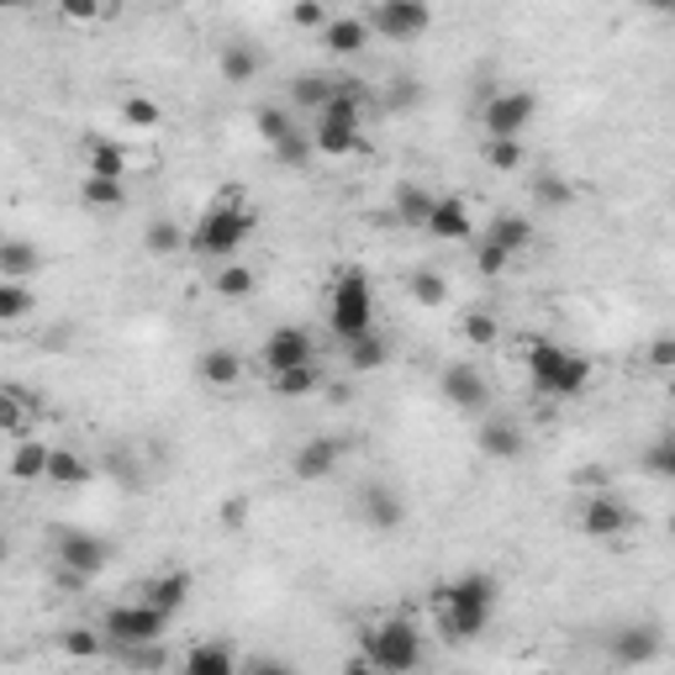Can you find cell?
<instances>
[{
  "label": "cell",
  "instance_id": "681fc988",
  "mask_svg": "<svg viewBox=\"0 0 675 675\" xmlns=\"http://www.w3.org/2000/svg\"><path fill=\"white\" fill-rule=\"evenodd\" d=\"M243 675H296L285 659H275V654H254L248 665H243Z\"/></svg>",
  "mask_w": 675,
  "mask_h": 675
},
{
  "label": "cell",
  "instance_id": "277c9868",
  "mask_svg": "<svg viewBox=\"0 0 675 675\" xmlns=\"http://www.w3.org/2000/svg\"><path fill=\"white\" fill-rule=\"evenodd\" d=\"M327 327H333L338 344H354V338L375 333V290L359 264L338 269L333 285H327Z\"/></svg>",
  "mask_w": 675,
  "mask_h": 675
},
{
  "label": "cell",
  "instance_id": "9f6ffc18",
  "mask_svg": "<svg viewBox=\"0 0 675 675\" xmlns=\"http://www.w3.org/2000/svg\"><path fill=\"white\" fill-rule=\"evenodd\" d=\"M665 391H671V401H675V375H671V386H665Z\"/></svg>",
  "mask_w": 675,
  "mask_h": 675
},
{
  "label": "cell",
  "instance_id": "3957f363",
  "mask_svg": "<svg viewBox=\"0 0 675 675\" xmlns=\"http://www.w3.org/2000/svg\"><path fill=\"white\" fill-rule=\"evenodd\" d=\"M359 654L380 675H412L422 665V628L412 617H380L359 628Z\"/></svg>",
  "mask_w": 675,
  "mask_h": 675
},
{
  "label": "cell",
  "instance_id": "44dd1931",
  "mask_svg": "<svg viewBox=\"0 0 675 675\" xmlns=\"http://www.w3.org/2000/svg\"><path fill=\"white\" fill-rule=\"evenodd\" d=\"M428 238H438V243H470V238H475L464 201H459V196H438V212H433V222H428Z\"/></svg>",
  "mask_w": 675,
  "mask_h": 675
},
{
  "label": "cell",
  "instance_id": "e0dca14e",
  "mask_svg": "<svg viewBox=\"0 0 675 675\" xmlns=\"http://www.w3.org/2000/svg\"><path fill=\"white\" fill-rule=\"evenodd\" d=\"M191 586H196L191 570H158L153 581H143V596H137V602H149V607H158L164 617H175V612L191 602Z\"/></svg>",
  "mask_w": 675,
  "mask_h": 675
},
{
  "label": "cell",
  "instance_id": "7c38bea8",
  "mask_svg": "<svg viewBox=\"0 0 675 675\" xmlns=\"http://www.w3.org/2000/svg\"><path fill=\"white\" fill-rule=\"evenodd\" d=\"M311 354H317V344H311L306 327H275V333L264 338L259 359H264V370L269 375H285V370H306Z\"/></svg>",
  "mask_w": 675,
  "mask_h": 675
},
{
  "label": "cell",
  "instance_id": "7dc6e473",
  "mask_svg": "<svg viewBox=\"0 0 675 675\" xmlns=\"http://www.w3.org/2000/svg\"><path fill=\"white\" fill-rule=\"evenodd\" d=\"M507 264H512V259H507L501 248H491V243H485V238L475 243V269H480V275H485V280H497V275H501V269H507Z\"/></svg>",
  "mask_w": 675,
  "mask_h": 675
},
{
  "label": "cell",
  "instance_id": "8fae6325",
  "mask_svg": "<svg viewBox=\"0 0 675 675\" xmlns=\"http://www.w3.org/2000/svg\"><path fill=\"white\" fill-rule=\"evenodd\" d=\"M365 22H370V32H380V38L407 43V38H422V32L433 27V11H428L422 0H380Z\"/></svg>",
  "mask_w": 675,
  "mask_h": 675
},
{
  "label": "cell",
  "instance_id": "d6a6232c",
  "mask_svg": "<svg viewBox=\"0 0 675 675\" xmlns=\"http://www.w3.org/2000/svg\"><path fill=\"white\" fill-rule=\"evenodd\" d=\"M90 459L74 454V449H53V459H48V480L53 485H90Z\"/></svg>",
  "mask_w": 675,
  "mask_h": 675
},
{
  "label": "cell",
  "instance_id": "ffe728a7",
  "mask_svg": "<svg viewBox=\"0 0 675 675\" xmlns=\"http://www.w3.org/2000/svg\"><path fill=\"white\" fill-rule=\"evenodd\" d=\"M485 243L501 248L507 259H518V254H528V243H533V222H528L523 212H501V217H491V227H485Z\"/></svg>",
  "mask_w": 675,
  "mask_h": 675
},
{
  "label": "cell",
  "instance_id": "52a82bcc",
  "mask_svg": "<svg viewBox=\"0 0 675 675\" xmlns=\"http://www.w3.org/2000/svg\"><path fill=\"white\" fill-rule=\"evenodd\" d=\"M170 628V617L149 602H116V607L101 617V633H106V644L116 650H137V644H158Z\"/></svg>",
  "mask_w": 675,
  "mask_h": 675
},
{
  "label": "cell",
  "instance_id": "cb8c5ba5",
  "mask_svg": "<svg viewBox=\"0 0 675 675\" xmlns=\"http://www.w3.org/2000/svg\"><path fill=\"white\" fill-rule=\"evenodd\" d=\"M338 95H344V80H333V74H301V80L290 85V106L317 116V111H327Z\"/></svg>",
  "mask_w": 675,
  "mask_h": 675
},
{
  "label": "cell",
  "instance_id": "bcb514c9",
  "mask_svg": "<svg viewBox=\"0 0 675 675\" xmlns=\"http://www.w3.org/2000/svg\"><path fill=\"white\" fill-rule=\"evenodd\" d=\"M122 665H127V671H164V650H158V644H137V650H122Z\"/></svg>",
  "mask_w": 675,
  "mask_h": 675
},
{
  "label": "cell",
  "instance_id": "9c48e42d",
  "mask_svg": "<svg viewBox=\"0 0 675 675\" xmlns=\"http://www.w3.org/2000/svg\"><path fill=\"white\" fill-rule=\"evenodd\" d=\"M53 554H59V570L74 575V581H85V586L111 565L106 539H95V533H85V528H64V533H53Z\"/></svg>",
  "mask_w": 675,
  "mask_h": 675
},
{
  "label": "cell",
  "instance_id": "484cf974",
  "mask_svg": "<svg viewBox=\"0 0 675 675\" xmlns=\"http://www.w3.org/2000/svg\"><path fill=\"white\" fill-rule=\"evenodd\" d=\"M175 675H243V665L233 659L227 644H196V650L185 654V665Z\"/></svg>",
  "mask_w": 675,
  "mask_h": 675
},
{
  "label": "cell",
  "instance_id": "11a10c76",
  "mask_svg": "<svg viewBox=\"0 0 675 675\" xmlns=\"http://www.w3.org/2000/svg\"><path fill=\"white\" fill-rule=\"evenodd\" d=\"M64 17H69V22H95V17H101V6H64Z\"/></svg>",
  "mask_w": 675,
  "mask_h": 675
},
{
  "label": "cell",
  "instance_id": "8992f818",
  "mask_svg": "<svg viewBox=\"0 0 675 675\" xmlns=\"http://www.w3.org/2000/svg\"><path fill=\"white\" fill-rule=\"evenodd\" d=\"M311 149L323 158H349V153L365 149V90H359V80H344V95L327 111H317Z\"/></svg>",
  "mask_w": 675,
  "mask_h": 675
},
{
  "label": "cell",
  "instance_id": "6da1fadb",
  "mask_svg": "<svg viewBox=\"0 0 675 675\" xmlns=\"http://www.w3.org/2000/svg\"><path fill=\"white\" fill-rule=\"evenodd\" d=\"M497 602H501V586L497 575H485V570H470V575H454V581H443L433 591V607H438V628L449 633V638H480V633L491 628V617H497Z\"/></svg>",
  "mask_w": 675,
  "mask_h": 675
},
{
  "label": "cell",
  "instance_id": "30bf717a",
  "mask_svg": "<svg viewBox=\"0 0 675 675\" xmlns=\"http://www.w3.org/2000/svg\"><path fill=\"white\" fill-rule=\"evenodd\" d=\"M438 391H443V401H449L454 412L491 417V386H485V375H480L475 365H464V359L443 365V375H438Z\"/></svg>",
  "mask_w": 675,
  "mask_h": 675
},
{
  "label": "cell",
  "instance_id": "d6986e66",
  "mask_svg": "<svg viewBox=\"0 0 675 675\" xmlns=\"http://www.w3.org/2000/svg\"><path fill=\"white\" fill-rule=\"evenodd\" d=\"M359 512H365V523H370L375 533H396V528L407 523V507H401V497H396L391 485H370V491L359 497Z\"/></svg>",
  "mask_w": 675,
  "mask_h": 675
},
{
  "label": "cell",
  "instance_id": "f35d334b",
  "mask_svg": "<svg viewBox=\"0 0 675 675\" xmlns=\"http://www.w3.org/2000/svg\"><path fill=\"white\" fill-rule=\"evenodd\" d=\"M533 201L549 206V212H565L570 201H575V191H570V180H560V175H539L533 180Z\"/></svg>",
  "mask_w": 675,
  "mask_h": 675
},
{
  "label": "cell",
  "instance_id": "83f0119b",
  "mask_svg": "<svg viewBox=\"0 0 675 675\" xmlns=\"http://www.w3.org/2000/svg\"><path fill=\"white\" fill-rule=\"evenodd\" d=\"M48 459H53V449L43 438H22L11 449V480H48Z\"/></svg>",
  "mask_w": 675,
  "mask_h": 675
},
{
  "label": "cell",
  "instance_id": "d590c367",
  "mask_svg": "<svg viewBox=\"0 0 675 675\" xmlns=\"http://www.w3.org/2000/svg\"><path fill=\"white\" fill-rule=\"evenodd\" d=\"M80 201L90 212H122L127 206V185H111V180H85L80 185Z\"/></svg>",
  "mask_w": 675,
  "mask_h": 675
},
{
  "label": "cell",
  "instance_id": "603a6c76",
  "mask_svg": "<svg viewBox=\"0 0 675 675\" xmlns=\"http://www.w3.org/2000/svg\"><path fill=\"white\" fill-rule=\"evenodd\" d=\"M217 69H222V80H227V85H254V80H259V69H264V53L254 43H222Z\"/></svg>",
  "mask_w": 675,
  "mask_h": 675
},
{
  "label": "cell",
  "instance_id": "d4e9b609",
  "mask_svg": "<svg viewBox=\"0 0 675 675\" xmlns=\"http://www.w3.org/2000/svg\"><path fill=\"white\" fill-rule=\"evenodd\" d=\"M323 43L338 53V59H354V53H365V43H370V22L365 17H333L323 32Z\"/></svg>",
  "mask_w": 675,
  "mask_h": 675
},
{
  "label": "cell",
  "instance_id": "4316f807",
  "mask_svg": "<svg viewBox=\"0 0 675 675\" xmlns=\"http://www.w3.org/2000/svg\"><path fill=\"white\" fill-rule=\"evenodd\" d=\"M196 375L206 380V386H217V391H227V386H238L243 380V359L233 349H206L196 359Z\"/></svg>",
  "mask_w": 675,
  "mask_h": 675
},
{
  "label": "cell",
  "instance_id": "e575fe53",
  "mask_svg": "<svg viewBox=\"0 0 675 675\" xmlns=\"http://www.w3.org/2000/svg\"><path fill=\"white\" fill-rule=\"evenodd\" d=\"M638 464H644V475H654V480H675V428L654 438Z\"/></svg>",
  "mask_w": 675,
  "mask_h": 675
},
{
  "label": "cell",
  "instance_id": "7a4b0ae2",
  "mask_svg": "<svg viewBox=\"0 0 675 675\" xmlns=\"http://www.w3.org/2000/svg\"><path fill=\"white\" fill-rule=\"evenodd\" d=\"M254 227H259V206L243 201L238 191H227V196L206 201V212L196 217V227H191V254L196 259L233 264V254L254 238Z\"/></svg>",
  "mask_w": 675,
  "mask_h": 675
},
{
  "label": "cell",
  "instance_id": "816d5d0a",
  "mask_svg": "<svg viewBox=\"0 0 675 675\" xmlns=\"http://www.w3.org/2000/svg\"><path fill=\"white\" fill-rule=\"evenodd\" d=\"M338 675H380V671H375L370 659H365V654L354 650V654H349V659H344V671H338Z\"/></svg>",
  "mask_w": 675,
  "mask_h": 675
},
{
  "label": "cell",
  "instance_id": "f5cc1de1",
  "mask_svg": "<svg viewBox=\"0 0 675 675\" xmlns=\"http://www.w3.org/2000/svg\"><path fill=\"white\" fill-rule=\"evenodd\" d=\"M412 101H417V85H412V80H396L391 106H412Z\"/></svg>",
  "mask_w": 675,
  "mask_h": 675
},
{
  "label": "cell",
  "instance_id": "c3c4849f",
  "mask_svg": "<svg viewBox=\"0 0 675 675\" xmlns=\"http://www.w3.org/2000/svg\"><path fill=\"white\" fill-rule=\"evenodd\" d=\"M650 365L654 370H665V375H675V333H659L650 344Z\"/></svg>",
  "mask_w": 675,
  "mask_h": 675
},
{
  "label": "cell",
  "instance_id": "5bb4252c",
  "mask_svg": "<svg viewBox=\"0 0 675 675\" xmlns=\"http://www.w3.org/2000/svg\"><path fill=\"white\" fill-rule=\"evenodd\" d=\"M349 454V438H338V433H317V438H306L301 449L290 454V475L296 480H327L333 470H338V459Z\"/></svg>",
  "mask_w": 675,
  "mask_h": 675
},
{
  "label": "cell",
  "instance_id": "2e32d148",
  "mask_svg": "<svg viewBox=\"0 0 675 675\" xmlns=\"http://www.w3.org/2000/svg\"><path fill=\"white\" fill-rule=\"evenodd\" d=\"M607 650L617 665H654L659 659V650H665V638H659V628L654 623H628V628H617L607 638Z\"/></svg>",
  "mask_w": 675,
  "mask_h": 675
},
{
  "label": "cell",
  "instance_id": "ab89813d",
  "mask_svg": "<svg viewBox=\"0 0 675 675\" xmlns=\"http://www.w3.org/2000/svg\"><path fill=\"white\" fill-rule=\"evenodd\" d=\"M459 333H464V338H470L475 349H491V344L501 338V323L491 317V311H464V323H459Z\"/></svg>",
  "mask_w": 675,
  "mask_h": 675
},
{
  "label": "cell",
  "instance_id": "b9f144b4",
  "mask_svg": "<svg viewBox=\"0 0 675 675\" xmlns=\"http://www.w3.org/2000/svg\"><path fill=\"white\" fill-rule=\"evenodd\" d=\"M269 391H275V396H311V391H317V365H306V370H285V375H269Z\"/></svg>",
  "mask_w": 675,
  "mask_h": 675
},
{
  "label": "cell",
  "instance_id": "60d3db41",
  "mask_svg": "<svg viewBox=\"0 0 675 675\" xmlns=\"http://www.w3.org/2000/svg\"><path fill=\"white\" fill-rule=\"evenodd\" d=\"M64 654H74V659H95V654L106 650V633L101 628H64Z\"/></svg>",
  "mask_w": 675,
  "mask_h": 675
},
{
  "label": "cell",
  "instance_id": "836d02e7",
  "mask_svg": "<svg viewBox=\"0 0 675 675\" xmlns=\"http://www.w3.org/2000/svg\"><path fill=\"white\" fill-rule=\"evenodd\" d=\"M254 285H259V280H254V269L233 259V264H222V269H217L212 290H217L222 301H243V296H254Z\"/></svg>",
  "mask_w": 675,
  "mask_h": 675
},
{
  "label": "cell",
  "instance_id": "8d00e7d4",
  "mask_svg": "<svg viewBox=\"0 0 675 675\" xmlns=\"http://www.w3.org/2000/svg\"><path fill=\"white\" fill-rule=\"evenodd\" d=\"M32 311V285L27 280H0V323L17 327Z\"/></svg>",
  "mask_w": 675,
  "mask_h": 675
},
{
  "label": "cell",
  "instance_id": "9a60e30c",
  "mask_svg": "<svg viewBox=\"0 0 675 675\" xmlns=\"http://www.w3.org/2000/svg\"><path fill=\"white\" fill-rule=\"evenodd\" d=\"M633 528V512L612 491H596V497L581 501V533L586 539H623Z\"/></svg>",
  "mask_w": 675,
  "mask_h": 675
},
{
  "label": "cell",
  "instance_id": "f907efd6",
  "mask_svg": "<svg viewBox=\"0 0 675 675\" xmlns=\"http://www.w3.org/2000/svg\"><path fill=\"white\" fill-rule=\"evenodd\" d=\"M306 153H311V143H301V132H296L290 143H280V149H275V158H280V164H296V170H301Z\"/></svg>",
  "mask_w": 675,
  "mask_h": 675
},
{
  "label": "cell",
  "instance_id": "db71d44e",
  "mask_svg": "<svg viewBox=\"0 0 675 675\" xmlns=\"http://www.w3.org/2000/svg\"><path fill=\"white\" fill-rule=\"evenodd\" d=\"M222 523H227V528H243V497H227V507H222Z\"/></svg>",
  "mask_w": 675,
  "mask_h": 675
},
{
  "label": "cell",
  "instance_id": "4fadbf2b",
  "mask_svg": "<svg viewBox=\"0 0 675 675\" xmlns=\"http://www.w3.org/2000/svg\"><path fill=\"white\" fill-rule=\"evenodd\" d=\"M475 449H480L485 459H491V464H518V459L528 454L523 422H512V417H480Z\"/></svg>",
  "mask_w": 675,
  "mask_h": 675
},
{
  "label": "cell",
  "instance_id": "f1b7e54d",
  "mask_svg": "<svg viewBox=\"0 0 675 675\" xmlns=\"http://www.w3.org/2000/svg\"><path fill=\"white\" fill-rule=\"evenodd\" d=\"M32 269H43V254L27 238H6L0 243V280H27Z\"/></svg>",
  "mask_w": 675,
  "mask_h": 675
},
{
  "label": "cell",
  "instance_id": "f6af8a7d",
  "mask_svg": "<svg viewBox=\"0 0 675 675\" xmlns=\"http://www.w3.org/2000/svg\"><path fill=\"white\" fill-rule=\"evenodd\" d=\"M485 164L501 170V175H507V170H523V143H518V137H512V143H485Z\"/></svg>",
  "mask_w": 675,
  "mask_h": 675
},
{
  "label": "cell",
  "instance_id": "7bdbcfd3",
  "mask_svg": "<svg viewBox=\"0 0 675 675\" xmlns=\"http://www.w3.org/2000/svg\"><path fill=\"white\" fill-rule=\"evenodd\" d=\"M122 122H127V127H158V122H164V111H158V101H149V95H127V101H122Z\"/></svg>",
  "mask_w": 675,
  "mask_h": 675
},
{
  "label": "cell",
  "instance_id": "1f68e13d",
  "mask_svg": "<svg viewBox=\"0 0 675 675\" xmlns=\"http://www.w3.org/2000/svg\"><path fill=\"white\" fill-rule=\"evenodd\" d=\"M254 132H259L269 149H280V143L296 137V116H290V106H259L254 111Z\"/></svg>",
  "mask_w": 675,
  "mask_h": 675
},
{
  "label": "cell",
  "instance_id": "ba28073f",
  "mask_svg": "<svg viewBox=\"0 0 675 675\" xmlns=\"http://www.w3.org/2000/svg\"><path fill=\"white\" fill-rule=\"evenodd\" d=\"M533 116H539V95H533V90H501V95L485 101L480 127H485L491 143H512V137H523V132H528Z\"/></svg>",
  "mask_w": 675,
  "mask_h": 675
},
{
  "label": "cell",
  "instance_id": "7402d4cb",
  "mask_svg": "<svg viewBox=\"0 0 675 675\" xmlns=\"http://www.w3.org/2000/svg\"><path fill=\"white\" fill-rule=\"evenodd\" d=\"M127 149L122 143H106V137H95L85 153V180H111V185H127Z\"/></svg>",
  "mask_w": 675,
  "mask_h": 675
},
{
  "label": "cell",
  "instance_id": "5b68a950",
  "mask_svg": "<svg viewBox=\"0 0 675 675\" xmlns=\"http://www.w3.org/2000/svg\"><path fill=\"white\" fill-rule=\"evenodd\" d=\"M523 365L539 396H581L591 386V359L565 349V344H554V338H533Z\"/></svg>",
  "mask_w": 675,
  "mask_h": 675
},
{
  "label": "cell",
  "instance_id": "ee69618b",
  "mask_svg": "<svg viewBox=\"0 0 675 675\" xmlns=\"http://www.w3.org/2000/svg\"><path fill=\"white\" fill-rule=\"evenodd\" d=\"M412 296L422 306H438L443 296H449V285H443V275H438V269H417V275H412Z\"/></svg>",
  "mask_w": 675,
  "mask_h": 675
},
{
  "label": "cell",
  "instance_id": "680465c9",
  "mask_svg": "<svg viewBox=\"0 0 675 675\" xmlns=\"http://www.w3.org/2000/svg\"><path fill=\"white\" fill-rule=\"evenodd\" d=\"M671 206H675V196H671Z\"/></svg>",
  "mask_w": 675,
  "mask_h": 675
},
{
  "label": "cell",
  "instance_id": "74e56055",
  "mask_svg": "<svg viewBox=\"0 0 675 675\" xmlns=\"http://www.w3.org/2000/svg\"><path fill=\"white\" fill-rule=\"evenodd\" d=\"M27 422H32V401H27L17 386H6V391H0V428H6V433H27Z\"/></svg>",
  "mask_w": 675,
  "mask_h": 675
},
{
  "label": "cell",
  "instance_id": "4dcf8cb0",
  "mask_svg": "<svg viewBox=\"0 0 675 675\" xmlns=\"http://www.w3.org/2000/svg\"><path fill=\"white\" fill-rule=\"evenodd\" d=\"M344 354H349V370L370 375V370H380V365L391 359V344H386V333H365V338L344 344Z\"/></svg>",
  "mask_w": 675,
  "mask_h": 675
},
{
  "label": "cell",
  "instance_id": "6f0895ef",
  "mask_svg": "<svg viewBox=\"0 0 675 675\" xmlns=\"http://www.w3.org/2000/svg\"><path fill=\"white\" fill-rule=\"evenodd\" d=\"M533 675H554V671H533Z\"/></svg>",
  "mask_w": 675,
  "mask_h": 675
},
{
  "label": "cell",
  "instance_id": "ac0fdd59",
  "mask_svg": "<svg viewBox=\"0 0 675 675\" xmlns=\"http://www.w3.org/2000/svg\"><path fill=\"white\" fill-rule=\"evenodd\" d=\"M438 212V196L428 191V185H417V180H407V185H396L391 196V217L401 222V227H422L428 233V222H433Z\"/></svg>",
  "mask_w": 675,
  "mask_h": 675
},
{
  "label": "cell",
  "instance_id": "f546056e",
  "mask_svg": "<svg viewBox=\"0 0 675 675\" xmlns=\"http://www.w3.org/2000/svg\"><path fill=\"white\" fill-rule=\"evenodd\" d=\"M143 248H149L153 259H170V254H191V233H180L170 217L149 222V233H143Z\"/></svg>",
  "mask_w": 675,
  "mask_h": 675
}]
</instances>
